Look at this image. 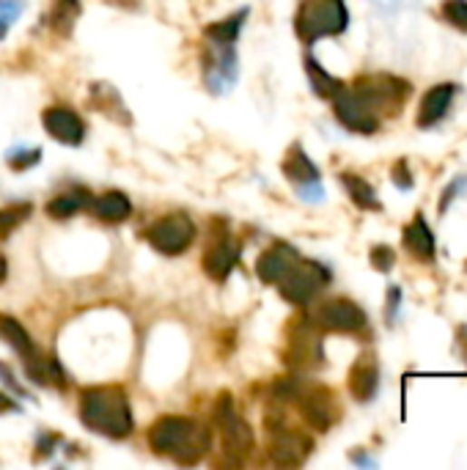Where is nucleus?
I'll use <instances>...</instances> for the list:
<instances>
[{
    "label": "nucleus",
    "mask_w": 467,
    "mask_h": 470,
    "mask_svg": "<svg viewBox=\"0 0 467 470\" xmlns=\"http://www.w3.org/2000/svg\"><path fill=\"white\" fill-rule=\"evenodd\" d=\"M284 173L295 181V184H306V181H316L322 179L319 168L314 165V160L306 154V149L300 143H295L287 157H284Z\"/></svg>",
    "instance_id": "4be33fe9"
},
{
    "label": "nucleus",
    "mask_w": 467,
    "mask_h": 470,
    "mask_svg": "<svg viewBox=\"0 0 467 470\" xmlns=\"http://www.w3.org/2000/svg\"><path fill=\"white\" fill-rule=\"evenodd\" d=\"M295 405L300 407L303 418L308 426L319 429V432H327L336 418H338V402H336V394L325 386H300L297 397H295Z\"/></svg>",
    "instance_id": "9d476101"
},
{
    "label": "nucleus",
    "mask_w": 467,
    "mask_h": 470,
    "mask_svg": "<svg viewBox=\"0 0 467 470\" xmlns=\"http://www.w3.org/2000/svg\"><path fill=\"white\" fill-rule=\"evenodd\" d=\"M391 179H394V184L399 187V191H413V187H415V179H413V173H410L407 160H399V162L394 165Z\"/></svg>",
    "instance_id": "c9c22d12"
},
{
    "label": "nucleus",
    "mask_w": 467,
    "mask_h": 470,
    "mask_svg": "<svg viewBox=\"0 0 467 470\" xmlns=\"http://www.w3.org/2000/svg\"><path fill=\"white\" fill-rule=\"evenodd\" d=\"M443 20L456 28L459 34H467V0H443Z\"/></svg>",
    "instance_id": "c756f323"
},
{
    "label": "nucleus",
    "mask_w": 467,
    "mask_h": 470,
    "mask_svg": "<svg viewBox=\"0 0 467 470\" xmlns=\"http://www.w3.org/2000/svg\"><path fill=\"white\" fill-rule=\"evenodd\" d=\"M308 322L325 333H363L368 328L365 311L346 298H330L314 308Z\"/></svg>",
    "instance_id": "423d86ee"
},
{
    "label": "nucleus",
    "mask_w": 467,
    "mask_h": 470,
    "mask_svg": "<svg viewBox=\"0 0 467 470\" xmlns=\"http://www.w3.org/2000/svg\"><path fill=\"white\" fill-rule=\"evenodd\" d=\"M333 111L341 127H346L355 135H374L380 130V119L374 116L355 93L349 91V85H344L336 97H333Z\"/></svg>",
    "instance_id": "f8f14e48"
},
{
    "label": "nucleus",
    "mask_w": 467,
    "mask_h": 470,
    "mask_svg": "<svg viewBox=\"0 0 467 470\" xmlns=\"http://www.w3.org/2000/svg\"><path fill=\"white\" fill-rule=\"evenodd\" d=\"M349 25V9L344 0H303L295 17V31L306 44L341 36Z\"/></svg>",
    "instance_id": "20e7f679"
},
{
    "label": "nucleus",
    "mask_w": 467,
    "mask_h": 470,
    "mask_svg": "<svg viewBox=\"0 0 467 470\" xmlns=\"http://www.w3.org/2000/svg\"><path fill=\"white\" fill-rule=\"evenodd\" d=\"M80 421L105 437L122 440L132 432L130 399L122 388H88L80 397Z\"/></svg>",
    "instance_id": "f03ea898"
},
{
    "label": "nucleus",
    "mask_w": 467,
    "mask_h": 470,
    "mask_svg": "<svg viewBox=\"0 0 467 470\" xmlns=\"http://www.w3.org/2000/svg\"><path fill=\"white\" fill-rule=\"evenodd\" d=\"M456 347H459V355H462V360L467 363V328L462 325L459 330H456Z\"/></svg>",
    "instance_id": "4c0bfd02"
},
{
    "label": "nucleus",
    "mask_w": 467,
    "mask_h": 470,
    "mask_svg": "<svg viewBox=\"0 0 467 470\" xmlns=\"http://www.w3.org/2000/svg\"><path fill=\"white\" fill-rule=\"evenodd\" d=\"M341 184H344V191L349 193V199L355 201V207L368 210V212H380L383 210L380 196H377V191H374V184L365 181L363 176L346 171V173H341Z\"/></svg>",
    "instance_id": "412c9836"
},
{
    "label": "nucleus",
    "mask_w": 467,
    "mask_h": 470,
    "mask_svg": "<svg viewBox=\"0 0 467 470\" xmlns=\"http://www.w3.org/2000/svg\"><path fill=\"white\" fill-rule=\"evenodd\" d=\"M77 17H80V0H55L53 9L47 12V25L58 36H69Z\"/></svg>",
    "instance_id": "a878e982"
},
{
    "label": "nucleus",
    "mask_w": 467,
    "mask_h": 470,
    "mask_svg": "<svg viewBox=\"0 0 467 470\" xmlns=\"http://www.w3.org/2000/svg\"><path fill=\"white\" fill-rule=\"evenodd\" d=\"M377 391H380V363L371 352H365L349 368V394L365 405L377 397Z\"/></svg>",
    "instance_id": "f3484780"
},
{
    "label": "nucleus",
    "mask_w": 467,
    "mask_h": 470,
    "mask_svg": "<svg viewBox=\"0 0 467 470\" xmlns=\"http://www.w3.org/2000/svg\"><path fill=\"white\" fill-rule=\"evenodd\" d=\"M349 91L383 122V119H394L402 113V108L407 105L410 93H413V83L399 74L377 72V74H360L349 85Z\"/></svg>",
    "instance_id": "7ed1b4c3"
},
{
    "label": "nucleus",
    "mask_w": 467,
    "mask_h": 470,
    "mask_svg": "<svg viewBox=\"0 0 467 470\" xmlns=\"http://www.w3.org/2000/svg\"><path fill=\"white\" fill-rule=\"evenodd\" d=\"M464 191H467V176H456V179H451V181L445 184V191H443L440 201H437V212H440V215H445V212L451 210V204H453Z\"/></svg>",
    "instance_id": "473e14b6"
},
{
    "label": "nucleus",
    "mask_w": 467,
    "mask_h": 470,
    "mask_svg": "<svg viewBox=\"0 0 467 470\" xmlns=\"http://www.w3.org/2000/svg\"><path fill=\"white\" fill-rule=\"evenodd\" d=\"M149 446L179 465H199L212 448V435L193 418L165 416L149 429Z\"/></svg>",
    "instance_id": "f257e3e1"
},
{
    "label": "nucleus",
    "mask_w": 467,
    "mask_h": 470,
    "mask_svg": "<svg viewBox=\"0 0 467 470\" xmlns=\"http://www.w3.org/2000/svg\"><path fill=\"white\" fill-rule=\"evenodd\" d=\"M31 218V204H15L0 212V240H6L15 229H20Z\"/></svg>",
    "instance_id": "c85d7f7f"
},
{
    "label": "nucleus",
    "mask_w": 467,
    "mask_h": 470,
    "mask_svg": "<svg viewBox=\"0 0 467 470\" xmlns=\"http://www.w3.org/2000/svg\"><path fill=\"white\" fill-rule=\"evenodd\" d=\"M146 240H149V245L154 250H160L165 256H179V253H184L187 248L193 245V240H196V223L187 218L184 212H173V215L160 218L146 231Z\"/></svg>",
    "instance_id": "0eeeda50"
},
{
    "label": "nucleus",
    "mask_w": 467,
    "mask_h": 470,
    "mask_svg": "<svg viewBox=\"0 0 467 470\" xmlns=\"http://www.w3.org/2000/svg\"><path fill=\"white\" fill-rule=\"evenodd\" d=\"M6 275H9V264H6V259L0 256V284H4L6 280Z\"/></svg>",
    "instance_id": "a19ab883"
},
{
    "label": "nucleus",
    "mask_w": 467,
    "mask_h": 470,
    "mask_svg": "<svg viewBox=\"0 0 467 470\" xmlns=\"http://www.w3.org/2000/svg\"><path fill=\"white\" fill-rule=\"evenodd\" d=\"M25 9V0H0V39H6L9 28Z\"/></svg>",
    "instance_id": "7c9ffc66"
},
{
    "label": "nucleus",
    "mask_w": 467,
    "mask_h": 470,
    "mask_svg": "<svg viewBox=\"0 0 467 470\" xmlns=\"http://www.w3.org/2000/svg\"><path fill=\"white\" fill-rule=\"evenodd\" d=\"M39 160H42V152H39V149H20V152H12V154H9V165H12L15 171L34 168Z\"/></svg>",
    "instance_id": "f704fd0d"
},
{
    "label": "nucleus",
    "mask_w": 467,
    "mask_h": 470,
    "mask_svg": "<svg viewBox=\"0 0 467 470\" xmlns=\"http://www.w3.org/2000/svg\"><path fill=\"white\" fill-rule=\"evenodd\" d=\"M327 284H330V269L319 261L300 256L275 287L280 289V298L284 300L295 306H311Z\"/></svg>",
    "instance_id": "39448f33"
},
{
    "label": "nucleus",
    "mask_w": 467,
    "mask_h": 470,
    "mask_svg": "<svg viewBox=\"0 0 467 470\" xmlns=\"http://www.w3.org/2000/svg\"><path fill=\"white\" fill-rule=\"evenodd\" d=\"M25 371L36 386H53V388L63 386V371H61L55 357H44L36 352L34 357L25 360Z\"/></svg>",
    "instance_id": "5701e85b"
},
{
    "label": "nucleus",
    "mask_w": 467,
    "mask_h": 470,
    "mask_svg": "<svg viewBox=\"0 0 467 470\" xmlns=\"http://www.w3.org/2000/svg\"><path fill=\"white\" fill-rule=\"evenodd\" d=\"M88 204H91V196H88L85 191H72V193H63V196L53 199V201L47 204V215L55 218V220H66V218L77 215V212H80L83 207H88Z\"/></svg>",
    "instance_id": "bb28decb"
},
{
    "label": "nucleus",
    "mask_w": 467,
    "mask_h": 470,
    "mask_svg": "<svg viewBox=\"0 0 467 470\" xmlns=\"http://www.w3.org/2000/svg\"><path fill=\"white\" fill-rule=\"evenodd\" d=\"M215 421L220 426V437H223V448L229 456H234L237 462L245 459L253 448V432L248 426V421L242 416H237L234 402L229 394L218 397V407H215Z\"/></svg>",
    "instance_id": "6e6552de"
},
{
    "label": "nucleus",
    "mask_w": 467,
    "mask_h": 470,
    "mask_svg": "<svg viewBox=\"0 0 467 470\" xmlns=\"http://www.w3.org/2000/svg\"><path fill=\"white\" fill-rule=\"evenodd\" d=\"M402 306H404V292L402 287H391L388 289V298H385V325L394 328L399 322V314H402Z\"/></svg>",
    "instance_id": "72a5a7b5"
},
{
    "label": "nucleus",
    "mask_w": 467,
    "mask_h": 470,
    "mask_svg": "<svg viewBox=\"0 0 467 470\" xmlns=\"http://www.w3.org/2000/svg\"><path fill=\"white\" fill-rule=\"evenodd\" d=\"M352 462H355V465H368V467H374V465H377V459H371V456H363V454H352Z\"/></svg>",
    "instance_id": "ea45409f"
},
{
    "label": "nucleus",
    "mask_w": 467,
    "mask_h": 470,
    "mask_svg": "<svg viewBox=\"0 0 467 470\" xmlns=\"http://www.w3.org/2000/svg\"><path fill=\"white\" fill-rule=\"evenodd\" d=\"M204 80L212 93H226L237 83V53L231 44L212 42L204 50Z\"/></svg>",
    "instance_id": "9b49d317"
},
{
    "label": "nucleus",
    "mask_w": 467,
    "mask_h": 470,
    "mask_svg": "<svg viewBox=\"0 0 467 470\" xmlns=\"http://www.w3.org/2000/svg\"><path fill=\"white\" fill-rule=\"evenodd\" d=\"M91 212L93 218H100L102 223H122L132 215V204L124 193L119 191H111V193H102L97 199H91Z\"/></svg>",
    "instance_id": "aec40b11"
},
{
    "label": "nucleus",
    "mask_w": 467,
    "mask_h": 470,
    "mask_svg": "<svg viewBox=\"0 0 467 470\" xmlns=\"http://www.w3.org/2000/svg\"><path fill=\"white\" fill-rule=\"evenodd\" d=\"M20 407L6 397V394H0V413H17Z\"/></svg>",
    "instance_id": "58836bf2"
},
{
    "label": "nucleus",
    "mask_w": 467,
    "mask_h": 470,
    "mask_svg": "<svg viewBox=\"0 0 467 470\" xmlns=\"http://www.w3.org/2000/svg\"><path fill=\"white\" fill-rule=\"evenodd\" d=\"M402 245L421 264H432L437 259V240H434V231H432V226H429L423 212H415L413 220L404 226Z\"/></svg>",
    "instance_id": "2eb2a0df"
},
{
    "label": "nucleus",
    "mask_w": 467,
    "mask_h": 470,
    "mask_svg": "<svg viewBox=\"0 0 467 470\" xmlns=\"http://www.w3.org/2000/svg\"><path fill=\"white\" fill-rule=\"evenodd\" d=\"M237 259H239L237 245L229 242L226 234H223V240H218L215 245H209V250H207V256H204V269H207V275H209L212 280H226V278L231 275Z\"/></svg>",
    "instance_id": "6ab92c4d"
},
{
    "label": "nucleus",
    "mask_w": 467,
    "mask_h": 470,
    "mask_svg": "<svg viewBox=\"0 0 467 470\" xmlns=\"http://www.w3.org/2000/svg\"><path fill=\"white\" fill-rule=\"evenodd\" d=\"M322 360H325V349H322L319 330L306 319V325H300L289 336L287 363L295 368H316V366H322Z\"/></svg>",
    "instance_id": "ddd939ff"
},
{
    "label": "nucleus",
    "mask_w": 467,
    "mask_h": 470,
    "mask_svg": "<svg viewBox=\"0 0 467 470\" xmlns=\"http://www.w3.org/2000/svg\"><path fill=\"white\" fill-rule=\"evenodd\" d=\"M300 259V253L292 245H272L269 250H264L256 261V272L264 284H277L280 278L289 272V267Z\"/></svg>",
    "instance_id": "a211bd4d"
},
{
    "label": "nucleus",
    "mask_w": 467,
    "mask_h": 470,
    "mask_svg": "<svg viewBox=\"0 0 467 470\" xmlns=\"http://www.w3.org/2000/svg\"><path fill=\"white\" fill-rule=\"evenodd\" d=\"M0 338H4V341H6L17 355H23L25 360L36 355V347H34L28 330H25L15 317H4V314H0Z\"/></svg>",
    "instance_id": "393cba45"
},
{
    "label": "nucleus",
    "mask_w": 467,
    "mask_h": 470,
    "mask_svg": "<svg viewBox=\"0 0 467 470\" xmlns=\"http://www.w3.org/2000/svg\"><path fill=\"white\" fill-rule=\"evenodd\" d=\"M456 91L459 88L453 83H437V85L426 88V93L421 97V105H418V116H415L418 130H432L448 116V111L456 100Z\"/></svg>",
    "instance_id": "4468645a"
},
{
    "label": "nucleus",
    "mask_w": 467,
    "mask_h": 470,
    "mask_svg": "<svg viewBox=\"0 0 467 470\" xmlns=\"http://www.w3.org/2000/svg\"><path fill=\"white\" fill-rule=\"evenodd\" d=\"M245 20H248V9H239V12H237V15H231L229 20L209 25V28H207L209 42L234 44V42H237V36H239V31H242V25H245Z\"/></svg>",
    "instance_id": "cd10ccee"
},
{
    "label": "nucleus",
    "mask_w": 467,
    "mask_h": 470,
    "mask_svg": "<svg viewBox=\"0 0 467 470\" xmlns=\"http://www.w3.org/2000/svg\"><path fill=\"white\" fill-rule=\"evenodd\" d=\"M267 424H269V432H272L269 456H272L277 465H300V462L311 454L314 440H311L306 432L287 426L284 421L275 418V416H269Z\"/></svg>",
    "instance_id": "1a4fd4ad"
},
{
    "label": "nucleus",
    "mask_w": 467,
    "mask_h": 470,
    "mask_svg": "<svg viewBox=\"0 0 467 470\" xmlns=\"http://www.w3.org/2000/svg\"><path fill=\"white\" fill-rule=\"evenodd\" d=\"M368 261L377 272H391L394 264H396V250L391 245H374L368 250Z\"/></svg>",
    "instance_id": "2f4dec72"
},
{
    "label": "nucleus",
    "mask_w": 467,
    "mask_h": 470,
    "mask_svg": "<svg viewBox=\"0 0 467 470\" xmlns=\"http://www.w3.org/2000/svg\"><path fill=\"white\" fill-rule=\"evenodd\" d=\"M42 122H44L47 135H53V138H55L58 143H63V146H80L83 138H85V124H83V119H80L74 111H69V108H61V105L47 108L44 116H42Z\"/></svg>",
    "instance_id": "dca6fc26"
},
{
    "label": "nucleus",
    "mask_w": 467,
    "mask_h": 470,
    "mask_svg": "<svg viewBox=\"0 0 467 470\" xmlns=\"http://www.w3.org/2000/svg\"><path fill=\"white\" fill-rule=\"evenodd\" d=\"M306 72H308V83H311L314 93H316V97H322V100H333L336 93L346 85L344 80L333 77L314 55H306Z\"/></svg>",
    "instance_id": "b1692460"
},
{
    "label": "nucleus",
    "mask_w": 467,
    "mask_h": 470,
    "mask_svg": "<svg viewBox=\"0 0 467 470\" xmlns=\"http://www.w3.org/2000/svg\"><path fill=\"white\" fill-rule=\"evenodd\" d=\"M297 193H300V199L308 201V204H316V201L325 199V191H322V181H319V179H316V181L297 184Z\"/></svg>",
    "instance_id": "e433bc0d"
}]
</instances>
